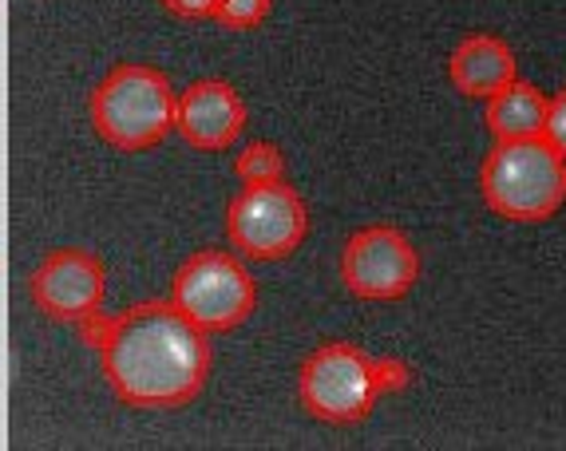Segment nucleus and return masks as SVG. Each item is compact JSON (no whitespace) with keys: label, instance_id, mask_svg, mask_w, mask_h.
Returning a JSON list of instances; mask_svg holds the SVG:
<instances>
[{"label":"nucleus","instance_id":"obj_8","mask_svg":"<svg viewBox=\"0 0 566 451\" xmlns=\"http://www.w3.org/2000/svg\"><path fill=\"white\" fill-rule=\"evenodd\" d=\"M32 305L48 321H64V325H84L87 317L104 313L107 297V273L104 262L92 250L67 245L52 250L29 277Z\"/></svg>","mask_w":566,"mask_h":451},{"label":"nucleus","instance_id":"obj_5","mask_svg":"<svg viewBox=\"0 0 566 451\" xmlns=\"http://www.w3.org/2000/svg\"><path fill=\"white\" fill-rule=\"evenodd\" d=\"M170 301L199 329L230 333L258 310V282L242 258L230 250H199L175 270Z\"/></svg>","mask_w":566,"mask_h":451},{"label":"nucleus","instance_id":"obj_7","mask_svg":"<svg viewBox=\"0 0 566 451\" xmlns=\"http://www.w3.org/2000/svg\"><path fill=\"white\" fill-rule=\"evenodd\" d=\"M340 282L360 301H400L420 282V254L397 226H365L340 250Z\"/></svg>","mask_w":566,"mask_h":451},{"label":"nucleus","instance_id":"obj_15","mask_svg":"<svg viewBox=\"0 0 566 451\" xmlns=\"http://www.w3.org/2000/svg\"><path fill=\"white\" fill-rule=\"evenodd\" d=\"M543 139L566 155V87L558 95H551V107H547V127H543Z\"/></svg>","mask_w":566,"mask_h":451},{"label":"nucleus","instance_id":"obj_4","mask_svg":"<svg viewBox=\"0 0 566 451\" xmlns=\"http://www.w3.org/2000/svg\"><path fill=\"white\" fill-rule=\"evenodd\" d=\"M297 396L313 420L333 423V428L360 423L380 400L373 357L349 340H329L313 348L297 373Z\"/></svg>","mask_w":566,"mask_h":451},{"label":"nucleus","instance_id":"obj_12","mask_svg":"<svg viewBox=\"0 0 566 451\" xmlns=\"http://www.w3.org/2000/svg\"><path fill=\"white\" fill-rule=\"evenodd\" d=\"M285 150L270 139H254L245 143L234 155V179L242 187H262V182H282L285 179Z\"/></svg>","mask_w":566,"mask_h":451},{"label":"nucleus","instance_id":"obj_9","mask_svg":"<svg viewBox=\"0 0 566 451\" xmlns=\"http://www.w3.org/2000/svg\"><path fill=\"white\" fill-rule=\"evenodd\" d=\"M175 132L195 150H227L245 132V104L227 80H199L179 92Z\"/></svg>","mask_w":566,"mask_h":451},{"label":"nucleus","instance_id":"obj_2","mask_svg":"<svg viewBox=\"0 0 566 451\" xmlns=\"http://www.w3.org/2000/svg\"><path fill=\"white\" fill-rule=\"evenodd\" d=\"M480 195L507 222H547L566 202V155L543 135L495 143L480 167Z\"/></svg>","mask_w":566,"mask_h":451},{"label":"nucleus","instance_id":"obj_10","mask_svg":"<svg viewBox=\"0 0 566 451\" xmlns=\"http://www.w3.org/2000/svg\"><path fill=\"white\" fill-rule=\"evenodd\" d=\"M448 80L460 95L468 99H491L495 92L520 80L515 72V52L507 40L491 36V32H472L455 44V52L448 56Z\"/></svg>","mask_w":566,"mask_h":451},{"label":"nucleus","instance_id":"obj_3","mask_svg":"<svg viewBox=\"0 0 566 451\" xmlns=\"http://www.w3.org/2000/svg\"><path fill=\"white\" fill-rule=\"evenodd\" d=\"M179 119V92L151 64H119L95 84L92 127L115 150L159 147Z\"/></svg>","mask_w":566,"mask_h":451},{"label":"nucleus","instance_id":"obj_1","mask_svg":"<svg viewBox=\"0 0 566 451\" xmlns=\"http://www.w3.org/2000/svg\"><path fill=\"white\" fill-rule=\"evenodd\" d=\"M104 380L127 408L190 405L210 376V333L175 301H135L104 321L95 340Z\"/></svg>","mask_w":566,"mask_h":451},{"label":"nucleus","instance_id":"obj_14","mask_svg":"<svg viewBox=\"0 0 566 451\" xmlns=\"http://www.w3.org/2000/svg\"><path fill=\"white\" fill-rule=\"evenodd\" d=\"M373 368H377V385H380V396H397V392H408L416 380L412 365L400 357H373Z\"/></svg>","mask_w":566,"mask_h":451},{"label":"nucleus","instance_id":"obj_13","mask_svg":"<svg viewBox=\"0 0 566 451\" xmlns=\"http://www.w3.org/2000/svg\"><path fill=\"white\" fill-rule=\"evenodd\" d=\"M270 9H274V0H218L210 20H218L230 32H250L270 17Z\"/></svg>","mask_w":566,"mask_h":451},{"label":"nucleus","instance_id":"obj_16","mask_svg":"<svg viewBox=\"0 0 566 451\" xmlns=\"http://www.w3.org/2000/svg\"><path fill=\"white\" fill-rule=\"evenodd\" d=\"M159 4L182 20H210V12H214L218 0H159Z\"/></svg>","mask_w":566,"mask_h":451},{"label":"nucleus","instance_id":"obj_11","mask_svg":"<svg viewBox=\"0 0 566 451\" xmlns=\"http://www.w3.org/2000/svg\"><path fill=\"white\" fill-rule=\"evenodd\" d=\"M547 107L551 99L538 92L527 80H511L503 92H495L488 99V132L495 135V143L503 139H535L547 127Z\"/></svg>","mask_w":566,"mask_h":451},{"label":"nucleus","instance_id":"obj_6","mask_svg":"<svg viewBox=\"0 0 566 451\" xmlns=\"http://www.w3.org/2000/svg\"><path fill=\"white\" fill-rule=\"evenodd\" d=\"M310 234V207L290 182L242 187L227 207V238L250 262H282Z\"/></svg>","mask_w":566,"mask_h":451}]
</instances>
